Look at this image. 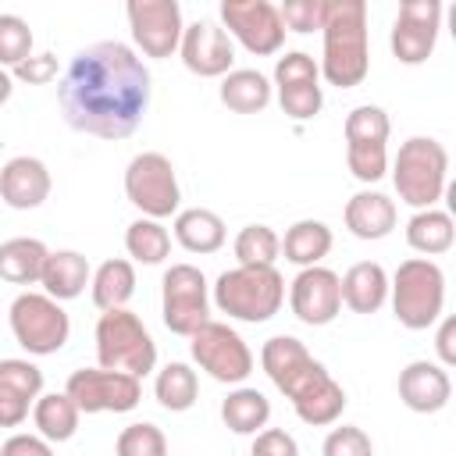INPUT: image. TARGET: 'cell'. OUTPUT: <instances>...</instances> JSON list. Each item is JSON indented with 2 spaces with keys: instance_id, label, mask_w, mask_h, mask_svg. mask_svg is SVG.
<instances>
[{
  "instance_id": "ffe728a7",
  "label": "cell",
  "mask_w": 456,
  "mask_h": 456,
  "mask_svg": "<svg viewBox=\"0 0 456 456\" xmlns=\"http://www.w3.org/2000/svg\"><path fill=\"white\" fill-rule=\"evenodd\" d=\"M399 399L413 413H438L452 399V381L442 363L413 360L399 370Z\"/></svg>"
},
{
  "instance_id": "2e32d148",
  "label": "cell",
  "mask_w": 456,
  "mask_h": 456,
  "mask_svg": "<svg viewBox=\"0 0 456 456\" xmlns=\"http://www.w3.org/2000/svg\"><path fill=\"white\" fill-rule=\"evenodd\" d=\"M128 14V28H132V39L135 46L146 53V57H171L182 43V7L178 0H132L125 7Z\"/></svg>"
},
{
  "instance_id": "e575fe53",
  "label": "cell",
  "mask_w": 456,
  "mask_h": 456,
  "mask_svg": "<svg viewBox=\"0 0 456 456\" xmlns=\"http://www.w3.org/2000/svg\"><path fill=\"white\" fill-rule=\"evenodd\" d=\"M125 249L132 260L139 264H160L167 253H171V235L160 221L153 217H135L125 232Z\"/></svg>"
},
{
  "instance_id": "b9f144b4",
  "label": "cell",
  "mask_w": 456,
  "mask_h": 456,
  "mask_svg": "<svg viewBox=\"0 0 456 456\" xmlns=\"http://www.w3.org/2000/svg\"><path fill=\"white\" fill-rule=\"evenodd\" d=\"M11 78L28 82V86H46L50 78H57V57L53 53H32L18 68H11Z\"/></svg>"
},
{
  "instance_id": "3957f363",
  "label": "cell",
  "mask_w": 456,
  "mask_h": 456,
  "mask_svg": "<svg viewBox=\"0 0 456 456\" xmlns=\"http://www.w3.org/2000/svg\"><path fill=\"white\" fill-rule=\"evenodd\" d=\"M324 57L321 75L328 86L353 89L370 71V50H367V4L363 0H328L324 14Z\"/></svg>"
},
{
  "instance_id": "8992f818",
  "label": "cell",
  "mask_w": 456,
  "mask_h": 456,
  "mask_svg": "<svg viewBox=\"0 0 456 456\" xmlns=\"http://www.w3.org/2000/svg\"><path fill=\"white\" fill-rule=\"evenodd\" d=\"M445 175H449V153L438 139L431 135H410L392 164V182L403 203L428 210L442 200L445 192Z\"/></svg>"
},
{
  "instance_id": "ba28073f",
  "label": "cell",
  "mask_w": 456,
  "mask_h": 456,
  "mask_svg": "<svg viewBox=\"0 0 456 456\" xmlns=\"http://www.w3.org/2000/svg\"><path fill=\"white\" fill-rule=\"evenodd\" d=\"M125 196H128L132 207L142 210V217L160 221V217L178 214L182 189H178L175 164L157 150L135 153L125 167Z\"/></svg>"
},
{
  "instance_id": "d6986e66",
  "label": "cell",
  "mask_w": 456,
  "mask_h": 456,
  "mask_svg": "<svg viewBox=\"0 0 456 456\" xmlns=\"http://www.w3.org/2000/svg\"><path fill=\"white\" fill-rule=\"evenodd\" d=\"M178 50H182V64L200 78H224L232 71V61H235L232 36L210 18L185 25Z\"/></svg>"
},
{
  "instance_id": "9c48e42d",
  "label": "cell",
  "mask_w": 456,
  "mask_h": 456,
  "mask_svg": "<svg viewBox=\"0 0 456 456\" xmlns=\"http://www.w3.org/2000/svg\"><path fill=\"white\" fill-rule=\"evenodd\" d=\"M11 331L25 353L50 356L68 342L71 321H68L64 306L57 299H50L46 292H21L11 303Z\"/></svg>"
},
{
  "instance_id": "d4e9b609",
  "label": "cell",
  "mask_w": 456,
  "mask_h": 456,
  "mask_svg": "<svg viewBox=\"0 0 456 456\" xmlns=\"http://www.w3.org/2000/svg\"><path fill=\"white\" fill-rule=\"evenodd\" d=\"M338 289H342V303H346L353 314H374V310H381V303L388 299V274H385L381 264L360 260V264H353V267L338 278Z\"/></svg>"
},
{
  "instance_id": "f1b7e54d",
  "label": "cell",
  "mask_w": 456,
  "mask_h": 456,
  "mask_svg": "<svg viewBox=\"0 0 456 456\" xmlns=\"http://www.w3.org/2000/svg\"><path fill=\"white\" fill-rule=\"evenodd\" d=\"M89 289H93L96 310H103V314L107 310H121L132 299V292H135V267H132V260H121V256L103 260L96 267V274L89 278Z\"/></svg>"
},
{
  "instance_id": "e0dca14e",
  "label": "cell",
  "mask_w": 456,
  "mask_h": 456,
  "mask_svg": "<svg viewBox=\"0 0 456 456\" xmlns=\"http://www.w3.org/2000/svg\"><path fill=\"white\" fill-rule=\"evenodd\" d=\"M442 28V4L438 0H406L399 4L392 25V53L399 64H424L435 53Z\"/></svg>"
},
{
  "instance_id": "603a6c76",
  "label": "cell",
  "mask_w": 456,
  "mask_h": 456,
  "mask_svg": "<svg viewBox=\"0 0 456 456\" xmlns=\"http://www.w3.org/2000/svg\"><path fill=\"white\" fill-rule=\"evenodd\" d=\"M93 271H89V260L78 253V249H57L46 256L43 264V274H39V285L50 299L64 303V299H78L89 285Z\"/></svg>"
},
{
  "instance_id": "60d3db41",
  "label": "cell",
  "mask_w": 456,
  "mask_h": 456,
  "mask_svg": "<svg viewBox=\"0 0 456 456\" xmlns=\"http://www.w3.org/2000/svg\"><path fill=\"white\" fill-rule=\"evenodd\" d=\"M249 456H299V445H296V438H292L289 431H281V428H264V431H256Z\"/></svg>"
},
{
  "instance_id": "5bb4252c",
  "label": "cell",
  "mask_w": 456,
  "mask_h": 456,
  "mask_svg": "<svg viewBox=\"0 0 456 456\" xmlns=\"http://www.w3.org/2000/svg\"><path fill=\"white\" fill-rule=\"evenodd\" d=\"M221 21L228 25L224 32L235 36L256 57L278 53L285 43L281 14L267 0H221Z\"/></svg>"
},
{
  "instance_id": "83f0119b",
  "label": "cell",
  "mask_w": 456,
  "mask_h": 456,
  "mask_svg": "<svg viewBox=\"0 0 456 456\" xmlns=\"http://www.w3.org/2000/svg\"><path fill=\"white\" fill-rule=\"evenodd\" d=\"M221 103L235 114H256L271 103V82L256 68H232L221 78Z\"/></svg>"
},
{
  "instance_id": "52a82bcc",
  "label": "cell",
  "mask_w": 456,
  "mask_h": 456,
  "mask_svg": "<svg viewBox=\"0 0 456 456\" xmlns=\"http://www.w3.org/2000/svg\"><path fill=\"white\" fill-rule=\"evenodd\" d=\"M96 356L103 370L146 378L157 363V342L132 310H107L96 321Z\"/></svg>"
},
{
  "instance_id": "f6af8a7d",
  "label": "cell",
  "mask_w": 456,
  "mask_h": 456,
  "mask_svg": "<svg viewBox=\"0 0 456 456\" xmlns=\"http://www.w3.org/2000/svg\"><path fill=\"white\" fill-rule=\"evenodd\" d=\"M11 93H14V78H11L7 68H0V107L11 100Z\"/></svg>"
},
{
  "instance_id": "ee69618b",
  "label": "cell",
  "mask_w": 456,
  "mask_h": 456,
  "mask_svg": "<svg viewBox=\"0 0 456 456\" xmlns=\"http://www.w3.org/2000/svg\"><path fill=\"white\" fill-rule=\"evenodd\" d=\"M435 349H438L442 367H452V363H456V321H452V317L442 321L438 338H435Z\"/></svg>"
},
{
  "instance_id": "44dd1931",
  "label": "cell",
  "mask_w": 456,
  "mask_h": 456,
  "mask_svg": "<svg viewBox=\"0 0 456 456\" xmlns=\"http://www.w3.org/2000/svg\"><path fill=\"white\" fill-rule=\"evenodd\" d=\"M50 167L39 157H11L0 167V200L11 210H36L50 196Z\"/></svg>"
},
{
  "instance_id": "cb8c5ba5",
  "label": "cell",
  "mask_w": 456,
  "mask_h": 456,
  "mask_svg": "<svg viewBox=\"0 0 456 456\" xmlns=\"http://www.w3.org/2000/svg\"><path fill=\"white\" fill-rule=\"evenodd\" d=\"M346 228L363 239V242H374V239H385L392 235L395 228V203L385 196V192H356L349 203H346Z\"/></svg>"
},
{
  "instance_id": "7402d4cb",
  "label": "cell",
  "mask_w": 456,
  "mask_h": 456,
  "mask_svg": "<svg viewBox=\"0 0 456 456\" xmlns=\"http://www.w3.org/2000/svg\"><path fill=\"white\" fill-rule=\"evenodd\" d=\"M43 392V370L28 360H0V428H18Z\"/></svg>"
},
{
  "instance_id": "7c38bea8",
  "label": "cell",
  "mask_w": 456,
  "mask_h": 456,
  "mask_svg": "<svg viewBox=\"0 0 456 456\" xmlns=\"http://www.w3.org/2000/svg\"><path fill=\"white\" fill-rule=\"evenodd\" d=\"M160 314L171 335H192L203 321H210L207 278L192 264H171L160 281Z\"/></svg>"
},
{
  "instance_id": "ab89813d",
  "label": "cell",
  "mask_w": 456,
  "mask_h": 456,
  "mask_svg": "<svg viewBox=\"0 0 456 456\" xmlns=\"http://www.w3.org/2000/svg\"><path fill=\"white\" fill-rule=\"evenodd\" d=\"M281 14V25L292 28V32H314L324 25V14H328V0H285L278 7Z\"/></svg>"
},
{
  "instance_id": "4fadbf2b",
  "label": "cell",
  "mask_w": 456,
  "mask_h": 456,
  "mask_svg": "<svg viewBox=\"0 0 456 456\" xmlns=\"http://www.w3.org/2000/svg\"><path fill=\"white\" fill-rule=\"evenodd\" d=\"M64 392L78 406V413H128L142 399V385L132 374L103 370V367H82L71 370Z\"/></svg>"
},
{
  "instance_id": "9a60e30c",
  "label": "cell",
  "mask_w": 456,
  "mask_h": 456,
  "mask_svg": "<svg viewBox=\"0 0 456 456\" xmlns=\"http://www.w3.org/2000/svg\"><path fill=\"white\" fill-rule=\"evenodd\" d=\"M274 86H278V103L289 118L296 121H310L321 114L324 107V93H321V68L310 53L303 50H289L285 57H278L274 64Z\"/></svg>"
},
{
  "instance_id": "4316f807",
  "label": "cell",
  "mask_w": 456,
  "mask_h": 456,
  "mask_svg": "<svg viewBox=\"0 0 456 456\" xmlns=\"http://www.w3.org/2000/svg\"><path fill=\"white\" fill-rule=\"evenodd\" d=\"M175 239L189 253H217L224 246V221L207 207L178 210L175 217Z\"/></svg>"
},
{
  "instance_id": "4dcf8cb0",
  "label": "cell",
  "mask_w": 456,
  "mask_h": 456,
  "mask_svg": "<svg viewBox=\"0 0 456 456\" xmlns=\"http://www.w3.org/2000/svg\"><path fill=\"white\" fill-rule=\"evenodd\" d=\"M452 239H456V228H452V217L438 207H428V210H417L406 224V242L410 249L424 253V256H438V253H449L452 249Z\"/></svg>"
},
{
  "instance_id": "7a4b0ae2",
  "label": "cell",
  "mask_w": 456,
  "mask_h": 456,
  "mask_svg": "<svg viewBox=\"0 0 456 456\" xmlns=\"http://www.w3.org/2000/svg\"><path fill=\"white\" fill-rule=\"evenodd\" d=\"M260 363L267 370V378L274 381V388L281 395H289L296 417L310 428H324L335 424L346 410V392L342 385L324 370V363H317L306 346L292 335H274L264 342L260 349Z\"/></svg>"
},
{
  "instance_id": "277c9868",
  "label": "cell",
  "mask_w": 456,
  "mask_h": 456,
  "mask_svg": "<svg viewBox=\"0 0 456 456\" xmlns=\"http://www.w3.org/2000/svg\"><path fill=\"white\" fill-rule=\"evenodd\" d=\"M214 303L235 321L264 324L285 303V278L278 267H232L214 281Z\"/></svg>"
},
{
  "instance_id": "7bdbcfd3",
  "label": "cell",
  "mask_w": 456,
  "mask_h": 456,
  "mask_svg": "<svg viewBox=\"0 0 456 456\" xmlns=\"http://www.w3.org/2000/svg\"><path fill=\"white\" fill-rule=\"evenodd\" d=\"M0 456H53V449L39 435H11L0 445Z\"/></svg>"
},
{
  "instance_id": "d6a6232c",
  "label": "cell",
  "mask_w": 456,
  "mask_h": 456,
  "mask_svg": "<svg viewBox=\"0 0 456 456\" xmlns=\"http://www.w3.org/2000/svg\"><path fill=\"white\" fill-rule=\"evenodd\" d=\"M221 420L228 431L235 435H256L267 420H271V403L264 392L256 388H235L228 392V399L221 403Z\"/></svg>"
},
{
  "instance_id": "30bf717a",
  "label": "cell",
  "mask_w": 456,
  "mask_h": 456,
  "mask_svg": "<svg viewBox=\"0 0 456 456\" xmlns=\"http://www.w3.org/2000/svg\"><path fill=\"white\" fill-rule=\"evenodd\" d=\"M189 353L221 385H242L253 374V353L246 338L221 321H203L189 335Z\"/></svg>"
},
{
  "instance_id": "8d00e7d4",
  "label": "cell",
  "mask_w": 456,
  "mask_h": 456,
  "mask_svg": "<svg viewBox=\"0 0 456 456\" xmlns=\"http://www.w3.org/2000/svg\"><path fill=\"white\" fill-rule=\"evenodd\" d=\"M114 456H167V438L157 424L139 420V424L121 428L114 442Z\"/></svg>"
},
{
  "instance_id": "74e56055",
  "label": "cell",
  "mask_w": 456,
  "mask_h": 456,
  "mask_svg": "<svg viewBox=\"0 0 456 456\" xmlns=\"http://www.w3.org/2000/svg\"><path fill=\"white\" fill-rule=\"evenodd\" d=\"M32 57V28L18 14H0V68H18Z\"/></svg>"
},
{
  "instance_id": "ac0fdd59",
  "label": "cell",
  "mask_w": 456,
  "mask_h": 456,
  "mask_svg": "<svg viewBox=\"0 0 456 456\" xmlns=\"http://www.w3.org/2000/svg\"><path fill=\"white\" fill-rule=\"evenodd\" d=\"M289 303H292V314L310 324V328H321V324H331L342 310V289H338V274L331 267H299V274L292 278L289 285Z\"/></svg>"
},
{
  "instance_id": "1f68e13d",
  "label": "cell",
  "mask_w": 456,
  "mask_h": 456,
  "mask_svg": "<svg viewBox=\"0 0 456 456\" xmlns=\"http://www.w3.org/2000/svg\"><path fill=\"white\" fill-rule=\"evenodd\" d=\"M78 417L82 413L68 392H46L32 406V420L39 428V438H46V442H68L78 431Z\"/></svg>"
},
{
  "instance_id": "484cf974",
  "label": "cell",
  "mask_w": 456,
  "mask_h": 456,
  "mask_svg": "<svg viewBox=\"0 0 456 456\" xmlns=\"http://www.w3.org/2000/svg\"><path fill=\"white\" fill-rule=\"evenodd\" d=\"M46 256H50V249L39 239L14 235V239L0 242V278L11 285H36Z\"/></svg>"
},
{
  "instance_id": "8fae6325",
  "label": "cell",
  "mask_w": 456,
  "mask_h": 456,
  "mask_svg": "<svg viewBox=\"0 0 456 456\" xmlns=\"http://www.w3.org/2000/svg\"><path fill=\"white\" fill-rule=\"evenodd\" d=\"M388 114L374 103L353 107L346 114V164L353 178L378 182L388 171Z\"/></svg>"
},
{
  "instance_id": "5b68a950",
  "label": "cell",
  "mask_w": 456,
  "mask_h": 456,
  "mask_svg": "<svg viewBox=\"0 0 456 456\" xmlns=\"http://www.w3.org/2000/svg\"><path fill=\"white\" fill-rule=\"evenodd\" d=\"M392 310L395 321L410 331H424L442 317L445 306V274L428 256H410L395 267L392 281Z\"/></svg>"
},
{
  "instance_id": "836d02e7",
  "label": "cell",
  "mask_w": 456,
  "mask_h": 456,
  "mask_svg": "<svg viewBox=\"0 0 456 456\" xmlns=\"http://www.w3.org/2000/svg\"><path fill=\"white\" fill-rule=\"evenodd\" d=\"M153 395H157V403H160L164 410L182 413V410H189V406L196 403V395H200V378H196V370H192L189 363H178V360H175V363H167V367L157 370Z\"/></svg>"
},
{
  "instance_id": "d590c367",
  "label": "cell",
  "mask_w": 456,
  "mask_h": 456,
  "mask_svg": "<svg viewBox=\"0 0 456 456\" xmlns=\"http://www.w3.org/2000/svg\"><path fill=\"white\" fill-rule=\"evenodd\" d=\"M281 253V239L271 224H246L235 235V260L239 267H274Z\"/></svg>"
},
{
  "instance_id": "f546056e",
  "label": "cell",
  "mask_w": 456,
  "mask_h": 456,
  "mask_svg": "<svg viewBox=\"0 0 456 456\" xmlns=\"http://www.w3.org/2000/svg\"><path fill=\"white\" fill-rule=\"evenodd\" d=\"M328 249H331V228H328L324 221H314V217L296 221V224L285 232V239H281V253H285V260L296 264V267H314V264H321V260L328 256Z\"/></svg>"
},
{
  "instance_id": "f35d334b",
  "label": "cell",
  "mask_w": 456,
  "mask_h": 456,
  "mask_svg": "<svg viewBox=\"0 0 456 456\" xmlns=\"http://www.w3.org/2000/svg\"><path fill=\"white\" fill-rule=\"evenodd\" d=\"M321 456H374V445L367 438L363 428L356 424H342V428H331L324 445H321Z\"/></svg>"
},
{
  "instance_id": "6da1fadb",
  "label": "cell",
  "mask_w": 456,
  "mask_h": 456,
  "mask_svg": "<svg viewBox=\"0 0 456 456\" xmlns=\"http://www.w3.org/2000/svg\"><path fill=\"white\" fill-rule=\"evenodd\" d=\"M64 121L96 139H128L150 107V71L132 46L103 39L82 46L57 86Z\"/></svg>"
}]
</instances>
